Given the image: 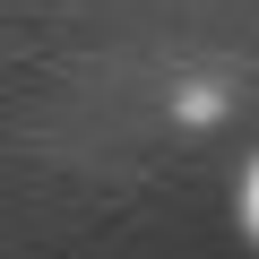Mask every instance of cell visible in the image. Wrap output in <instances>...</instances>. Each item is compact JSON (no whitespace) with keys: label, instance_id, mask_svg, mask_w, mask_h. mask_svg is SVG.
<instances>
[{"label":"cell","instance_id":"cell-1","mask_svg":"<svg viewBox=\"0 0 259 259\" xmlns=\"http://www.w3.org/2000/svg\"><path fill=\"white\" fill-rule=\"evenodd\" d=\"M242 216H250V233H259V164H250V182H242Z\"/></svg>","mask_w":259,"mask_h":259}]
</instances>
